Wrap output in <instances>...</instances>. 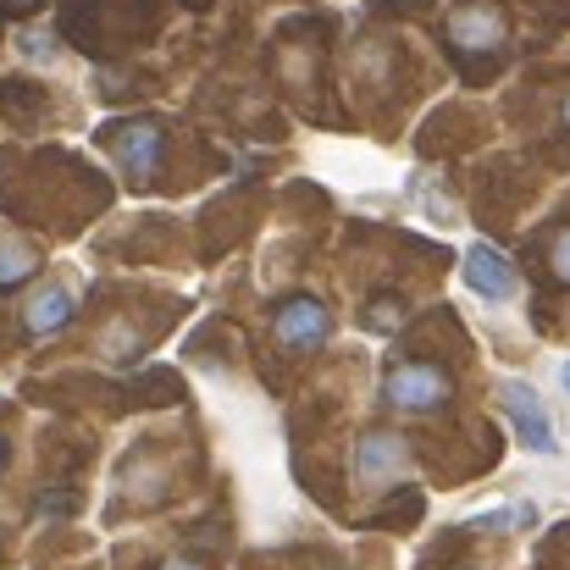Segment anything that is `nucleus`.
I'll list each match as a JSON object with an SVG mask.
<instances>
[{
  "mask_svg": "<svg viewBox=\"0 0 570 570\" xmlns=\"http://www.w3.org/2000/svg\"><path fill=\"white\" fill-rule=\"evenodd\" d=\"M499 393H504V410H510V421H515L521 443H527L532 454H560V438H554V421H549L543 399H538L527 382H515V377L499 382Z\"/></svg>",
  "mask_w": 570,
  "mask_h": 570,
  "instance_id": "1",
  "label": "nucleus"
},
{
  "mask_svg": "<svg viewBox=\"0 0 570 570\" xmlns=\"http://www.w3.org/2000/svg\"><path fill=\"white\" fill-rule=\"evenodd\" d=\"M382 399L393 410H432V404L449 399V377L438 366H393L382 382Z\"/></svg>",
  "mask_w": 570,
  "mask_h": 570,
  "instance_id": "2",
  "label": "nucleus"
},
{
  "mask_svg": "<svg viewBox=\"0 0 570 570\" xmlns=\"http://www.w3.org/2000/svg\"><path fill=\"white\" fill-rule=\"evenodd\" d=\"M465 288L476 294V299H493V305H504L510 294H515V266L493 249V244H471L465 249Z\"/></svg>",
  "mask_w": 570,
  "mask_h": 570,
  "instance_id": "3",
  "label": "nucleus"
},
{
  "mask_svg": "<svg viewBox=\"0 0 570 570\" xmlns=\"http://www.w3.org/2000/svg\"><path fill=\"white\" fill-rule=\"evenodd\" d=\"M277 338H283L288 350H316V344H327V338H333L327 305H322V299H294V305H283V311H277Z\"/></svg>",
  "mask_w": 570,
  "mask_h": 570,
  "instance_id": "4",
  "label": "nucleus"
},
{
  "mask_svg": "<svg viewBox=\"0 0 570 570\" xmlns=\"http://www.w3.org/2000/svg\"><path fill=\"white\" fill-rule=\"evenodd\" d=\"M404 465H410V449H404V438H393V432H372V438L355 449V476H361V482L399 476Z\"/></svg>",
  "mask_w": 570,
  "mask_h": 570,
  "instance_id": "5",
  "label": "nucleus"
},
{
  "mask_svg": "<svg viewBox=\"0 0 570 570\" xmlns=\"http://www.w3.org/2000/svg\"><path fill=\"white\" fill-rule=\"evenodd\" d=\"M449 33H454V45H465V50H488V45L504 39V17L488 11V6H471V11H454Z\"/></svg>",
  "mask_w": 570,
  "mask_h": 570,
  "instance_id": "6",
  "label": "nucleus"
},
{
  "mask_svg": "<svg viewBox=\"0 0 570 570\" xmlns=\"http://www.w3.org/2000/svg\"><path fill=\"white\" fill-rule=\"evenodd\" d=\"M28 333L33 338H50V333H61L67 322H72V288H45L33 305H28Z\"/></svg>",
  "mask_w": 570,
  "mask_h": 570,
  "instance_id": "7",
  "label": "nucleus"
},
{
  "mask_svg": "<svg viewBox=\"0 0 570 570\" xmlns=\"http://www.w3.org/2000/svg\"><path fill=\"white\" fill-rule=\"evenodd\" d=\"M117 156H122V167H128L134 178H145V173H156V161H161V134H156L150 122H139V128H128V134L117 139Z\"/></svg>",
  "mask_w": 570,
  "mask_h": 570,
  "instance_id": "8",
  "label": "nucleus"
},
{
  "mask_svg": "<svg viewBox=\"0 0 570 570\" xmlns=\"http://www.w3.org/2000/svg\"><path fill=\"white\" fill-rule=\"evenodd\" d=\"M33 266H39V249H33V244H22V238H0V288L33 277Z\"/></svg>",
  "mask_w": 570,
  "mask_h": 570,
  "instance_id": "9",
  "label": "nucleus"
},
{
  "mask_svg": "<svg viewBox=\"0 0 570 570\" xmlns=\"http://www.w3.org/2000/svg\"><path fill=\"white\" fill-rule=\"evenodd\" d=\"M554 272H560V283H570V233L554 244Z\"/></svg>",
  "mask_w": 570,
  "mask_h": 570,
  "instance_id": "10",
  "label": "nucleus"
},
{
  "mask_svg": "<svg viewBox=\"0 0 570 570\" xmlns=\"http://www.w3.org/2000/svg\"><path fill=\"white\" fill-rule=\"evenodd\" d=\"M161 570H199V566H194V560H167Z\"/></svg>",
  "mask_w": 570,
  "mask_h": 570,
  "instance_id": "11",
  "label": "nucleus"
},
{
  "mask_svg": "<svg viewBox=\"0 0 570 570\" xmlns=\"http://www.w3.org/2000/svg\"><path fill=\"white\" fill-rule=\"evenodd\" d=\"M560 382H566V387H570V361H566V366H560Z\"/></svg>",
  "mask_w": 570,
  "mask_h": 570,
  "instance_id": "12",
  "label": "nucleus"
},
{
  "mask_svg": "<svg viewBox=\"0 0 570 570\" xmlns=\"http://www.w3.org/2000/svg\"><path fill=\"white\" fill-rule=\"evenodd\" d=\"M0 471H6V438H0Z\"/></svg>",
  "mask_w": 570,
  "mask_h": 570,
  "instance_id": "13",
  "label": "nucleus"
},
{
  "mask_svg": "<svg viewBox=\"0 0 570 570\" xmlns=\"http://www.w3.org/2000/svg\"><path fill=\"white\" fill-rule=\"evenodd\" d=\"M566 122H570V106H566Z\"/></svg>",
  "mask_w": 570,
  "mask_h": 570,
  "instance_id": "14",
  "label": "nucleus"
}]
</instances>
